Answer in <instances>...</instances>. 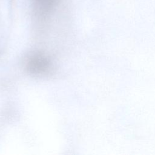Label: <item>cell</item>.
<instances>
[{"mask_svg": "<svg viewBox=\"0 0 155 155\" xmlns=\"http://www.w3.org/2000/svg\"><path fill=\"white\" fill-rule=\"evenodd\" d=\"M30 68L35 72L41 73L47 71L48 63L45 58L41 56H36L31 58L29 62Z\"/></svg>", "mask_w": 155, "mask_h": 155, "instance_id": "obj_1", "label": "cell"}]
</instances>
